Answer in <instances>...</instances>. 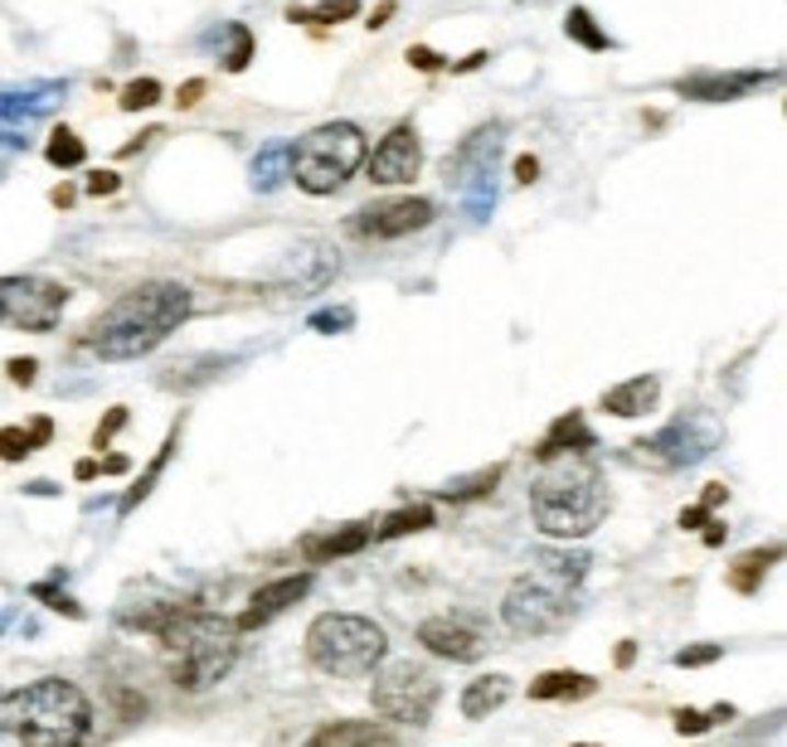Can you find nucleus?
Segmentation results:
<instances>
[{"label":"nucleus","mask_w":787,"mask_h":747,"mask_svg":"<svg viewBox=\"0 0 787 747\" xmlns=\"http://www.w3.org/2000/svg\"><path fill=\"white\" fill-rule=\"evenodd\" d=\"M127 627L151 631L171 651V675L190 694L219 685L233 670V660H239V627L199 602H171L161 611H141V617H127Z\"/></svg>","instance_id":"f257e3e1"},{"label":"nucleus","mask_w":787,"mask_h":747,"mask_svg":"<svg viewBox=\"0 0 787 747\" xmlns=\"http://www.w3.org/2000/svg\"><path fill=\"white\" fill-rule=\"evenodd\" d=\"M190 321V291L180 281H141L127 297H117L83 331V349L98 359H141L166 345Z\"/></svg>","instance_id":"f03ea898"},{"label":"nucleus","mask_w":787,"mask_h":747,"mask_svg":"<svg viewBox=\"0 0 787 747\" xmlns=\"http://www.w3.org/2000/svg\"><path fill=\"white\" fill-rule=\"evenodd\" d=\"M608 481L589 451L539 461V475L531 481V515L549 539H583L608 515Z\"/></svg>","instance_id":"7ed1b4c3"},{"label":"nucleus","mask_w":787,"mask_h":747,"mask_svg":"<svg viewBox=\"0 0 787 747\" xmlns=\"http://www.w3.org/2000/svg\"><path fill=\"white\" fill-rule=\"evenodd\" d=\"M0 728L25 747H78L93 733V704L73 679H35L0 699Z\"/></svg>","instance_id":"20e7f679"},{"label":"nucleus","mask_w":787,"mask_h":747,"mask_svg":"<svg viewBox=\"0 0 787 747\" xmlns=\"http://www.w3.org/2000/svg\"><path fill=\"white\" fill-rule=\"evenodd\" d=\"M389 636L379 621L355 611H326L307 627V660L331 679H365L385 665Z\"/></svg>","instance_id":"39448f33"},{"label":"nucleus","mask_w":787,"mask_h":747,"mask_svg":"<svg viewBox=\"0 0 787 747\" xmlns=\"http://www.w3.org/2000/svg\"><path fill=\"white\" fill-rule=\"evenodd\" d=\"M365 161V136L355 122H326L287 151V170L307 195H335Z\"/></svg>","instance_id":"423d86ee"},{"label":"nucleus","mask_w":787,"mask_h":747,"mask_svg":"<svg viewBox=\"0 0 787 747\" xmlns=\"http://www.w3.org/2000/svg\"><path fill=\"white\" fill-rule=\"evenodd\" d=\"M569 617H573V587L559 583L545 568H531L525 577H515L501 597V621L515 636H549Z\"/></svg>","instance_id":"0eeeda50"},{"label":"nucleus","mask_w":787,"mask_h":747,"mask_svg":"<svg viewBox=\"0 0 787 747\" xmlns=\"http://www.w3.org/2000/svg\"><path fill=\"white\" fill-rule=\"evenodd\" d=\"M437 699H443L437 675L423 670V665H413V660L385 665V670L375 675V689H369L375 713H385V719H394V723H413V728H423V723L433 719Z\"/></svg>","instance_id":"6e6552de"},{"label":"nucleus","mask_w":787,"mask_h":747,"mask_svg":"<svg viewBox=\"0 0 787 747\" xmlns=\"http://www.w3.org/2000/svg\"><path fill=\"white\" fill-rule=\"evenodd\" d=\"M69 306V287L49 277H0V321L15 331H54Z\"/></svg>","instance_id":"1a4fd4ad"},{"label":"nucleus","mask_w":787,"mask_h":747,"mask_svg":"<svg viewBox=\"0 0 787 747\" xmlns=\"http://www.w3.org/2000/svg\"><path fill=\"white\" fill-rule=\"evenodd\" d=\"M719 441V427L710 417H676L666 433H657L651 441H632V451L642 461L661 471H676V467H691V461L710 457V447Z\"/></svg>","instance_id":"9d476101"},{"label":"nucleus","mask_w":787,"mask_h":747,"mask_svg":"<svg viewBox=\"0 0 787 747\" xmlns=\"http://www.w3.org/2000/svg\"><path fill=\"white\" fill-rule=\"evenodd\" d=\"M429 223H433V204L413 199V195L379 199V204H365V209L351 214V233L355 238H403V233L429 229Z\"/></svg>","instance_id":"9b49d317"},{"label":"nucleus","mask_w":787,"mask_h":747,"mask_svg":"<svg viewBox=\"0 0 787 747\" xmlns=\"http://www.w3.org/2000/svg\"><path fill=\"white\" fill-rule=\"evenodd\" d=\"M419 170H423L419 131H413L409 122H399V127L375 146V156H369V180H375V185H409V180H419Z\"/></svg>","instance_id":"f8f14e48"},{"label":"nucleus","mask_w":787,"mask_h":747,"mask_svg":"<svg viewBox=\"0 0 787 747\" xmlns=\"http://www.w3.org/2000/svg\"><path fill=\"white\" fill-rule=\"evenodd\" d=\"M307 593H311V573H287V577H273V583H263V587H258V593L249 597V611H243V617L233 621V627H239V631L263 627V621L283 617L287 607H297Z\"/></svg>","instance_id":"ddd939ff"},{"label":"nucleus","mask_w":787,"mask_h":747,"mask_svg":"<svg viewBox=\"0 0 787 747\" xmlns=\"http://www.w3.org/2000/svg\"><path fill=\"white\" fill-rule=\"evenodd\" d=\"M419 645L433 651L437 660H453V665H467V660H481L487 641L467 627V621H453V617H433L419 627Z\"/></svg>","instance_id":"4468645a"},{"label":"nucleus","mask_w":787,"mask_h":747,"mask_svg":"<svg viewBox=\"0 0 787 747\" xmlns=\"http://www.w3.org/2000/svg\"><path fill=\"white\" fill-rule=\"evenodd\" d=\"M301 747H399V738L385 728V723H360V719H335L321 723Z\"/></svg>","instance_id":"2eb2a0df"},{"label":"nucleus","mask_w":787,"mask_h":747,"mask_svg":"<svg viewBox=\"0 0 787 747\" xmlns=\"http://www.w3.org/2000/svg\"><path fill=\"white\" fill-rule=\"evenodd\" d=\"M598 447V437H593V427L583 423V413H564L549 423V433L535 441V461H549V457H569V451H593Z\"/></svg>","instance_id":"dca6fc26"},{"label":"nucleus","mask_w":787,"mask_h":747,"mask_svg":"<svg viewBox=\"0 0 787 747\" xmlns=\"http://www.w3.org/2000/svg\"><path fill=\"white\" fill-rule=\"evenodd\" d=\"M657 399H661L657 373H637V379L613 383V389L603 393V413H613V417H642V413L657 407Z\"/></svg>","instance_id":"f3484780"},{"label":"nucleus","mask_w":787,"mask_h":747,"mask_svg":"<svg viewBox=\"0 0 787 747\" xmlns=\"http://www.w3.org/2000/svg\"><path fill=\"white\" fill-rule=\"evenodd\" d=\"M759 83H763V73H700V78H681L676 93L695 97V102H729Z\"/></svg>","instance_id":"a211bd4d"},{"label":"nucleus","mask_w":787,"mask_h":747,"mask_svg":"<svg viewBox=\"0 0 787 747\" xmlns=\"http://www.w3.org/2000/svg\"><path fill=\"white\" fill-rule=\"evenodd\" d=\"M365 543H369V529H365V525H341V529H331V535L301 539V559L317 568V563H331V559H351V553H360Z\"/></svg>","instance_id":"6ab92c4d"},{"label":"nucleus","mask_w":787,"mask_h":747,"mask_svg":"<svg viewBox=\"0 0 787 747\" xmlns=\"http://www.w3.org/2000/svg\"><path fill=\"white\" fill-rule=\"evenodd\" d=\"M593 689H598V679L583 675V670H545L531 685V699H539V704H555V699H589Z\"/></svg>","instance_id":"aec40b11"},{"label":"nucleus","mask_w":787,"mask_h":747,"mask_svg":"<svg viewBox=\"0 0 787 747\" xmlns=\"http://www.w3.org/2000/svg\"><path fill=\"white\" fill-rule=\"evenodd\" d=\"M505 699H511V679L505 675H481L463 689V713L467 719H491Z\"/></svg>","instance_id":"412c9836"},{"label":"nucleus","mask_w":787,"mask_h":747,"mask_svg":"<svg viewBox=\"0 0 787 747\" xmlns=\"http://www.w3.org/2000/svg\"><path fill=\"white\" fill-rule=\"evenodd\" d=\"M783 559V549L778 543H768V549H749L744 559H734V568H729V587H734V593H759L763 587V577H768V568L773 563Z\"/></svg>","instance_id":"4be33fe9"},{"label":"nucleus","mask_w":787,"mask_h":747,"mask_svg":"<svg viewBox=\"0 0 787 747\" xmlns=\"http://www.w3.org/2000/svg\"><path fill=\"white\" fill-rule=\"evenodd\" d=\"M501 471H505V467H481V471H471V475H457V481H447L443 491H437V501H453V505H463V501H477V495L497 491Z\"/></svg>","instance_id":"5701e85b"},{"label":"nucleus","mask_w":787,"mask_h":747,"mask_svg":"<svg viewBox=\"0 0 787 747\" xmlns=\"http://www.w3.org/2000/svg\"><path fill=\"white\" fill-rule=\"evenodd\" d=\"M419 529H433V505H403L394 509L379 529H369V539H399V535H419Z\"/></svg>","instance_id":"b1692460"},{"label":"nucleus","mask_w":787,"mask_h":747,"mask_svg":"<svg viewBox=\"0 0 787 747\" xmlns=\"http://www.w3.org/2000/svg\"><path fill=\"white\" fill-rule=\"evenodd\" d=\"M535 568H545V573H555L559 583L579 587V583H583V573H589V553H564V549H545V553H535Z\"/></svg>","instance_id":"393cba45"},{"label":"nucleus","mask_w":787,"mask_h":747,"mask_svg":"<svg viewBox=\"0 0 787 747\" xmlns=\"http://www.w3.org/2000/svg\"><path fill=\"white\" fill-rule=\"evenodd\" d=\"M355 10H360V0H321V5H311V10L292 5L287 20H292V25H341V20L355 15Z\"/></svg>","instance_id":"a878e982"},{"label":"nucleus","mask_w":787,"mask_h":747,"mask_svg":"<svg viewBox=\"0 0 787 747\" xmlns=\"http://www.w3.org/2000/svg\"><path fill=\"white\" fill-rule=\"evenodd\" d=\"M175 437H180V433H171V437H166V447L156 451V461H151V467L141 471V481H137V485H132V491H127V501H122V515H132V509H137V505L146 501V495L156 491V481H161L166 461H171V451H175Z\"/></svg>","instance_id":"bb28decb"},{"label":"nucleus","mask_w":787,"mask_h":747,"mask_svg":"<svg viewBox=\"0 0 787 747\" xmlns=\"http://www.w3.org/2000/svg\"><path fill=\"white\" fill-rule=\"evenodd\" d=\"M44 156H49V165H59V170H73V165H83L88 146L78 141V136H73L69 127H54L49 146H44Z\"/></svg>","instance_id":"cd10ccee"},{"label":"nucleus","mask_w":787,"mask_h":747,"mask_svg":"<svg viewBox=\"0 0 787 747\" xmlns=\"http://www.w3.org/2000/svg\"><path fill=\"white\" fill-rule=\"evenodd\" d=\"M564 30H569V39H579V44H583V49H608V34L593 25V15H589L583 5H573V10H569Z\"/></svg>","instance_id":"c85d7f7f"},{"label":"nucleus","mask_w":787,"mask_h":747,"mask_svg":"<svg viewBox=\"0 0 787 747\" xmlns=\"http://www.w3.org/2000/svg\"><path fill=\"white\" fill-rule=\"evenodd\" d=\"M156 102H161V83H156V78H137V83L122 88V107L127 112H146V107H156Z\"/></svg>","instance_id":"c756f323"},{"label":"nucleus","mask_w":787,"mask_h":747,"mask_svg":"<svg viewBox=\"0 0 787 747\" xmlns=\"http://www.w3.org/2000/svg\"><path fill=\"white\" fill-rule=\"evenodd\" d=\"M719 655H725V645H710V641H700V645H685V651H676L671 660L681 665V670H705V665H715Z\"/></svg>","instance_id":"7c9ffc66"},{"label":"nucleus","mask_w":787,"mask_h":747,"mask_svg":"<svg viewBox=\"0 0 787 747\" xmlns=\"http://www.w3.org/2000/svg\"><path fill=\"white\" fill-rule=\"evenodd\" d=\"M30 451H35V441L25 427H0V461H25Z\"/></svg>","instance_id":"2f4dec72"},{"label":"nucleus","mask_w":787,"mask_h":747,"mask_svg":"<svg viewBox=\"0 0 787 747\" xmlns=\"http://www.w3.org/2000/svg\"><path fill=\"white\" fill-rule=\"evenodd\" d=\"M249 54H253V34H249V25H233V49H229V59H224V68H229V73L249 68Z\"/></svg>","instance_id":"473e14b6"},{"label":"nucleus","mask_w":787,"mask_h":747,"mask_svg":"<svg viewBox=\"0 0 787 747\" xmlns=\"http://www.w3.org/2000/svg\"><path fill=\"white\" fill-rule=\"evenodd\" d=\"M35 597H39V602H49L54 611H64V617H73V621H78V617H83V607H78V602H73V597H64V593H54V587H49V583H39V587H35Z\"/></svg>","instance_id":"72a5a7b5"},{"label":"nucleus","mask_w":787,"mask_h":747,"mask_svg":"<svg viewBox=\"0 0 787 747\" xmlns=\"http://www.w3.org/2000/svg\"><path fill=\"white\" fill-rule=\"evenodd\" d=\"M715 713H700V709H676V733H705L715 728Z\"/></svg>","instance_id":"f704fd0d"},{"label":"nucleus","mask_w":787,"mask_h":747,"mask_svg":"<svg viewBox=\"0 0 787 747\" xmlns=\"http://www.w3.org/2000/svg\"><path fill=\"white\" fill-rule=\"evenodd\" d=\"M122 427H127V407H112V413H107V423H103V427H98V433H93V441H98V451H103V447H107V441H112V437H117V433H122Z\"/></svg>","instance_id":"c9c22d12"},{"label":"nucleus","mask_w":787,"mask_h":747,"mask_svg":"<svg viewBox=\"0 0 787 747\" xmlns=\"http://www.w3.org/2000/svg\"><path fill=\"white\" fill-rule=\"evenodd\" d=\"M409 64L419 68V73H437V68H447V59H437V54L423 49V44H413V49H409Z\"/></svg>","instance_id":"e433bc0d"},{"label":"nucleus","mask_w":787,"mask_h":747,"mask_svg":"<svg viewBox=\"0 0 787 747\" xmlns=\"http://www.w3.org/2000/svg\"><path fill=\"white\" fill-rule=\"evenodd\" d=\"M117 185L122 180L112 175V170H93V175H88V195H117Z\"/></svg>","instance_id":"4c0bfd02"},{"label":"nucleus","mask_w":787,"mask_h":747,"mask_svg":"<svg viewBox=\"0 0 787 747\" xmlns=\"http://www.w3.org/2000/svg\"><path fill=\"white\" fill-rule=\"evenodd\" d=\"M35 369H39L35 359H10V365H5V373H10L15 383H35Z\"/></svg>","instance_id":"58836bf2"},{"label":"nucleus","mask_w":787,"mask_h":747,"mask_svg":"<svg viewBox=\"0 0 787 747\" xmlns=\"http://www.w3.org/2000/svg\"><path fill=\"white\" fill-rule=\"evenodd\" d=\"M700 525H710V509H705V505L681 509V529H700Z\"/></svg>","instance_id":"ea45409f"},{"label":"nucleus","mask_w":787,"mask_h":747,"mask_svg":"<svg viewBox=\"0 0 787 747\" xmlns=\"http://www.w3.org/2000/svg\"><path fill=\"white\" fill-rule=\"evenodd\" d=\"M311 325H317V331H335V325H351V311H321Z\"/></svg>","instance_id":"a19ab883"},{"label":"nucleus","mask_w":787,"mask_h":747,"mask_svg":"<svg viewBox=\"0 0 787 747\" xmlns=\"http://www.w3.org/2000/svg\"><path fill=\"white\" fill-rule=\"evenodd\" d=\"M535 175H539V161H535V156H521V161H515V180H521V185H531Z\"/></svg>","instance_id":"79ce46f5"},{"label":"nucleus","mask_w":787,"mask_h":747,"mask_svg":"<svg viewBox=\"0 0 787 747\" xmlns=\"http://www.w3.org/2000/svg\"><path fill=\"white\" fill-rule=\"evenodd\" d=\"M199 97H205V83H199V78H190V83L180 88V107H195Z\"/></svg>","instance_id":"37998d69"},{"label":"nucleus","mask_w":787,"mask_h":747,"mask_svg":"<svg viewBox=\"0 0 787 747\" xmlns=\"http://www.w3.org/2000/svg\"><path fill=\"white\" fill-rule=\"evenodd\" d=\"M725 495H729V491H725V485H719V481H715V485H705V495H700V505H705V509H715L719 501H725Z\"/></svg>","instance_id":"c03bdc74"},{"label":"nucleus","mask_w":787,"mask_h":747,"mask_svg":"<svg viewBox=\"0 0 787 747\" xmlns=\"http://www.w3.org/2000/svg\"><path fill=\"white\" fill-rule=\"evenodd\" d=\"M725 535H729V529L719 525V519H710V525H705V543H710V549H719V543H725Z\"/></svg>","instance_id":"a18cd8bd"},{"label":"nucleus","mask_w":787,"mask_h":747,"mask_svg":"<svg viewBox=\"0 0 787 747\" xmlns=\"http://www.w3.org/2000/svg\"><path fill=\"white\" fill-rule=\"evenodd\" d=\"M98 471H103V467H98V461H78V467H73V475H78V481H93Z\"/></svg>","instance_id":"49530a36"},{"label":"nucleus","mask_w":787,"mask_h":747,"mask_svg":"<svg viewBox=\"0 0 787 747\" xmlns=\"http://www.w3.org/2000/svg\"><path fill=\"white\" fill-rule=\"evenodd\" d=\"M98 467H103L107 475H122L127 471V457H107V461H98Z\"/></svg>","instance_id":"de8ad7c7"},{"label":"nucleus","mask_w":787,"mask_h":747,"mask_svg":"<svg viewBox=\"0 0 787 747\" xmlns=\"http://www.w3.org/2000/svg\"><path fill=\"white\" fill-rule=\"evenodd\" d=\"M389 15H394V5H389V0H385V5H379V10H375V15H369V30H379V25H385V20H389Z\"/></svg>","instance_id":"09e8293b"},{"label":"nucleus","mask_w":787,"mask_h":747,"mask_svg":"<svg viewBox=\"0 0 787 747\" xmlns=\"http://www.w3.org/2000/svg\"><path fill=\"white\" fill-rule=\"evenodd\" d=\"M481 64H487V54H471V59H463V64H453V68H457V73H471V68H481Z\"/></svg>","instance_id":"8fccbe9b"},{"label":"nucleus","mask_w":787,"mask_h":747,"mask_svg":"<svg viewBox=\"0 0 787 747\" xmlns=\"http://www.w3.org/2000/svg\"><path fill=\"white\" fill-rule=\"evenodd\" d=\"M632 655H637V651H632V641L617 645V665H632Z\"/></svg>","instance_id":"3c124183"},{"label":"nucleus","mask_w":787,"mask_h":747,"mask_svg":"<svg viewBox=\"0 0 787 747\" xmlns=\"http://www.w3.org/2000/svg\"><path fill=\"white\" fill-rule=\"evenodd\" d=\"M573 747H598V743H573Z\"/></svg>","instance_id":"603ef678"}]
</instances>
